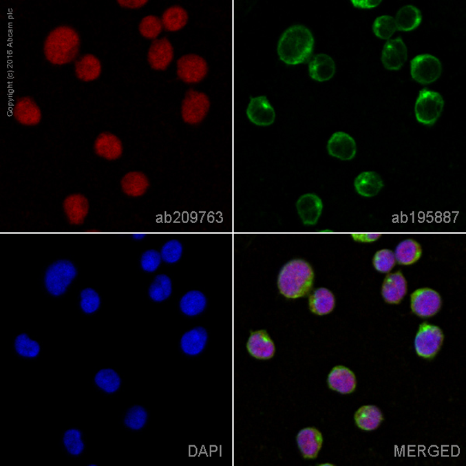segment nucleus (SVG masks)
Wrapping results in <instances>:
<instances>
[{
	"instance_id": "c03bdc74",
	"label": "nucleus",
	"mask_w": 466,
	"mask_h": 466,
	"mask_svg": "<svg viewBox=\"0 0 466 466\" xmlns=\"http://www.w3.org/2000/svg\"><path fill=\"white\" fill-rule=\"evenodd\" d=\"M161 254L155 250L145 251L141 257L142 268L147 272H154L160 267Z\"/></svg>"
},
{
	"instance_id": "79ce46f5",
	"label": "nucleus",
	"mask_w": 466,
	"mask_h": 466,
	"mask_svg": "<svg viewBox=\"0 0 466 466\" xmlns=\"http://www.w3.org/2000/svg\"><path fill=\"white\" fill-rule=\"evenodd\" d=\"M147 414L142 407L136 405L132 407L125 417V425L135 430L142 428L147 422Z\"/></svg>"
},
{
	"instance_id": "4468645a",
	"label": "nucleus",
	"mask_w": 466,
	"mask_h": 466,
	"mask_svg": "<svg viewBox=\"0 0 466 466\" xmlns=\"http://www.w3.org/2000/svg\"><path fill=\"white\" fill-rule=\"evenodd\" d=\"M13 116L23 125L34 126L41 123L42 114L40 107L30 96L18 99L13 108Z\"/></svg>"
},
{
	"instance_id": "7c9ffc66",
	"label": "nucleus",
	"mask_w": 466,
	"mask_h": 466,
	"mask_svg": "<svg viewBox=\"0 0 466 466\" xmlns=\"http://www.w3.org/2000/svg\"><path fill=\"white\" fill-rule=\"evenodd\" d=\"M421 246L414 240L403 241L398 245L395 251L396 260L402 265L413 264L421 258Z\"/></svg>"
},
{
	"instance_id": "c756f323",
	"label": "nucleus",
	"mask_w": 466,
	"mask_h": 466,
	"mask_svg": "<svg viewBox=\"0 0 466 466\" xmlns=\"http://www.w3.org/2000/svg\"><path fill=\"white\" fill-rule=\"evenodd\" d=\"M395 21L398 31L410 32L420 25L422 15L414 6H405L399 10Z\"/></svg>"
},
{
	"instance_id": "5701e85b",
	"label": "nucleus",
	"mask_w": 466,
	"mask_h": 466,
	"mask_svg": "<svg viewBox=\"0 0 466 466\" xmlns=\"http://www.w3.org/2000/svg\"><path fill=\"white\" fill-rule=\"evenodd\" d=\"M310 75L318 82L330 81L336 72V65L332 59L326 54H318L313 56L308 66Z\"/></svg>"
},
{
	"instance_id": "49530a36",
	"label": "nucleus",
	"mask_w": 466,
	"mask_h": 466,
	"mask_svg": "<svg viewBox=\"0 0 466 466\" xmlns=\"http://www.w3.org/2000/svg\"><path fill=\"white\" fill-rule=\"evenodd\" d=\"M352 237L355 241L361 242V243H372V242L377 241L381 237V235L354 233L352 235Z\"/></svg>"
},
{
	"instance_id": "c9c22d12",
	"label": "nucleus",
	"mask_w": 466,
	"mask_h": 466,
	"mask_svg": "<svg viewBox=\"0 0 466 466\" xmlns=\"http://www.w3.org/2000/svg\"><path fill=\"white\" fill-rule=\"evenodd\" d=\"M162 21L158 17L149 15L143 18L139 23V32L142 37L149 40H156L162 31Z\"/></svg>"
},
{
	"instance_id": "a211bd4d",
	"label": "nucleus",
	"mask_w": 466,
	"mask_h": 466,
	"mask_svg": "<svg viewBox=\"0 0 466 466\" xmlns=\"http://www.w3.org/2000/svg\"><path fill=\"white\" fill-rule=\"evenodd\" d=\"M407 293V282L401 272L390 274L385 277L382 294L386 302L399 304Z\"/></svg>"
},
{
	"instance_id": "bb28decb",
	"label": "nucleus",
	"mask_w": 466,
	"mask_h": 466,
	"mask_svg": "<svg viewBox=\"0 0 466 466\" xmlns=\"http://www.w3.org/2000/svg\"><path fill=\"white\" fill-rule=\"evenodd\" d=\"M310 308L312 313L324 316L329 314L335 307V298L330 290L320 288L310 296Z\"/></svg>"
},
{
	"instance_id": "de8ad7c7",
	"label": "nucleus",
	"mask_w": 466,
	"mask_h": 466,
	"mask_svg": "<svg viewBox=\"0 0 466 466\" xmlns=\"http://www.w3.org/2000/svg\"><path fill=\"white\" fill-rule=\"evenodd\" d=\"M352 3L357 8L371 9L378 7L382 1H380V0L379 1H377V0H374V1H370V0H368V1H355V0H352Z\"/></svg>"
},
{
	"instance_id": "2eb2a0df",
	"label": "nucleus",
	"mask_w": 466,
	"mask_h": 466,
	"mask_svg": "<svg viewBox=\"0 0 466 466\" xmlns=\"http://www.w3.org/2000/svg\"><path fill=\"white\" fill-rule=\"evenodd\" d=\"M296 208L302 222L307 226H313L321 215L324 205L322 200L317 195L306 193L299 198Z\"/></svg>"
},
{
	"instance_id": "f3484780",
	"label": "nucleus",
	"mask_w": 466,
	"mask_h": 466,
	"mask_svg": "<svg viewBox=\"0 0 466 466\" xmlns=\"http://www.w3.org/2000/svg\"><path fill=\"white\" fill-rule=\"evenodd\" d=\"M246 347L248 352L257 359H270L275 352L274 342L265 330L251 332Z\"/></svg>"
},
{
	"instance_id": "6ab92c4d",
	"label": "nucleus",
	"mask_w": 466,
	"mask_h": 466,
	"mask_svg": "<svg viewBox=\"0 0 466 466\" xmlns=\"http://www.w3.org/2000/svg\"><path fill=\"white\" fill-rule=\"evenodd\" d=\"M96 155L107 160L120 158L123 153V145L120 138L110 132H103L96 138L94 143Z\"/></svg>"
},
{
	"instance_id": "20e7f679",
	"label": "nucleus",
	"mask_w": 466,
	"mask_h": 466,
	"mask_svg": "<svg viewBox=\"0 0 466 466\" xmlns=\"http://www.w3.org/2000/svg\"><path fill=\"white\" fill-rule=\"evenodd\" d=\"M77 275L75 265L70 260H58L48 267L45 277L48 292L54 296L62 295Z\"/></svg>"
},
{
	"instance_id": "f704fd0d",
	"label": "nucleus",
	"mask_w": 466,
	"mask_h": 466,
	"mask_svg": "<svg viewBox=\"0 0 466 466\" xmlns=\"http://www.w3.org/2000/svg\"><path fill=\"white\" fill-rule=\"evenodd\" d=\"M396 31L395 18L391 16L379 17L374 22L373 32L381 39L389 40Z\"/></svg>"
},
{
	"instance_id": "dca6fc26",
	"label": "nucleus",
	"mask_w": 466,
	"mask_h": 466,
	"mask_svg": "<svg viewBox=\"0 0 466 466\" xmlns=\"http://www.w3.org/2000/svg\"><path fill=\"white\" fill-rule=\"evenodd\" d=\"M330 156L341 160H350L354 158L357 147L354 139L345 132H336L331 136L328 144Z\"/></svg>"
},
{
	"instance_id": "ea45409f",
	"label": "nucleus",
	"mask_w": 466,
	"mask_h": 466,
	"mask_svg": "<svg viewBox=\"0 0 466 466\" xmlns=\"http://www.w3.org/2000/svg\"><path fill=\"white\" fill-rule=\"evenodd\" d=\"M161 257L167 264L179 262L183 254V246L177 240H169L162 247Z\"/></svg>"
},
{
	"instance_id": "6e6552de",
	"label": "nucleus",
	"mask_w": 466,
	"mask_h": 466,
	"mask_svg": "<svg viewBox=\"0 0 466 466\" xmlns=\"http://www.w3.org/2000/svg\"><path fill=\"white\" fill-rule=\"evenodd\" d=\"M443 72L439 59L431 54H420L411 61V76L423 85L435 82Z\"/></svg>"
},
{
	"instance_id": "09e8293b",
	"label": "nucleus",
	"mask_w": 466,
	"mask_h": 466,
	"mask_svg": "<svg viewBox=\"0 0 466 466\" xmlns=\"http://www.w3.org/2000/svg\"><path fill=\"white\" fill-rule=\"evenodd\" d=\"M145 237V234H139L136 233L132 235V237L134 238L136 240H141Z\"/></svg>"
},
{
	"instance_id": "e433bc0d",
	"label": "nucleus",
	"mask_w": 466,
	"mask_h": 466,
	"mask_svg": "<svg viewBox=\"0 0 466 466\" xmlns=\"http://www.w3.org/2000/svg\"><path fill=\"white\" fill-rule=\"evenodd\" d=\"M95 382L105 391L114 392L119 388L120 379L118 374L112 369H103L96 374Z\"/></svg>"
},
{
	"instance_id": "9d476101",
	"label": "nucleus",
	"mask_w": 466,
	"mask_h": 466,
	"mask_svg": "<svg viewBox=\"0 0 466 466\" xmlns=\"http://www.w3.org/2000/svg\"><path fill=\"white\" fill-rule=\"evenodd\" d=\"M178 75L186 83H197L204 80L208 74V64L196 54H186L178 59Z\"/></svg>"
},
{
	"instance_id": "ddd939ff",
	"label": "nucleus",
	"mask_w": 466,
	"mask_h": 466,
	"mask_svg": "<svg viewBox=\"0 0 466 466\" xmlns=\"http://www.w3.org/2000/svg\"><path fill=\"white\" fill-rule=\"evenodd\" d=\"M246 114L251 122L259 126H269L275 120L274 108L265 96L251 98Z\"/></svg>"
},
{
	"instance_id": "58836bf2",
	"label": "nucleus",
	"mask_w": 466,
	"mask_h": 466,
	"mask_svg": "<svg viewBox=\"0 0 466 466\" xmlns=\"http://www.w3.org/2000/svg\"><path fill=\"white\" fill-rule=\"evenodd\" d=\"M395 253L390 250L379 251L373 259L375 269L382 273H389L396 264Z\"/></svg>"
},
{
	"instance_id": "aec40b11",
	"label": "nucleus",
	"mask_w": 466,
	"mask_h": 466,
	"mask_svg": "<svg viewBox=\"0 0 466 466\" xmlns=\"http://www.w3.org/2000/svg\"><path fill=\"white\" fill-rule=\"evenodd\" d=\"M63 208L72 225H82L89 213V202L81 193H74L65 199Z\"/></svg>"
},
{
	"instance_id": "72a5a7b5",
	"label": "nucleus",
	"mask_w": 466,
	"mask_h": 466,
	"mask_svg": "<svg viewBox=\"0 0 466 466\" xmlns=\"http://www.w3.org/2000/svg\"><path fill=\"white\" fill-rule=\"evenodd\" d=\"M149 293L150 298L155 301L167 299L172 294V282L166 275H157L151 284Z\"/></svg>"
},
{
	"instance_id": "4be33fe9",
	"label": "nucleus",
	"mask_w": 466,
	"mask_h": 466,
	"mask_svg": "<svg viewBox=\"0 0 466 466\" xmlns=\"http://www.w3.org/2000/svg\"><path fill=\"white\" fill-rule=\"evenodd\" d=\"M328 385L332 390L348 394L355 390V375L346 367L337 366L332 368L329 374Z\"/></svg>"
},
{
	"instance_id": "a878e982",
	"label": "nucleus",
	"mask_w": 466,
	"mask_h": 466,
	"mask_svg": "<svg viewBox=\"0 0 466 466\" xmlns=\"http://www.w3.org/2000/svg\"><path fill=\"white\" fill-rule=\"evenodd\" d=\"M208 341L207 331L202 328L193 329L181 339V348L183 352L191 356H195L202 352Z\"/></svg>"
},
{
	"instance_id": "f8f14e48",
	"label": "nucleus",
	"mask_w": 466,
	"mask_h": 466,
	"mask_svg": "<svg viewBox=\"0 0 466 466\" xmlns=\"http://www.w3.org/2000/svg\"><path fill=\"white\" fill-rule=\"evenodd\" d=\"M407 47L401 38L386 42L382 54V62L385 69L401 70L407 62Z\"/></svg>"
},
{
	"instance_id": "37998d69",
	"label": "nucleus",
	"mask_w": 466,
	"mask_h": 466,
	"mask_svg": "<svg viewBox=\"0 0 466 466\" xmlns=\"http://www.w3.org/2000/svg\"><path fill=\"white\" fill-rule=\"evenodd\" d=\"M64 444L72 455L77 456L84 449V444L81 441V433L77 430H69L64 435Z\"/></svg>"
},
{
	"instance_id": "f03ea898",
	"label": "nucleus",
	"mask_w": 466,
	"mask_h": 466,
	"mask_svg": "<svg viewBox=\"0 0 466 466\" xmlns=\"http://www.w3.org/2000/svg\"><path fill=\"white\" fill-rule=\"evenodd\" d=\"M81 47V38L74 28L60 26L54 28L45 41L44 52L48 62L64 65L75 61Z\"/></svg>"
},
{
	"instance_id": "0eeeda50",
	"label": "nucleus",
	"mask_w": 466,
	"mask_h": 466,
	"mask_svg": "<svg viewBox=\"0 0 466 466\" xmlns=\"http://www.w3.org/2000/svg\"><path fill=\"white\" fill-rule=\"evenodd\" d=\"M209 108L210 100L206 94L190 89L183 100L181 114L186 123L197 125L206 117Z\"/></svg>"
},
{
	"instance_id": "423d86ee",
	"label": "nucleus",
	"mask_w": 466,
	"mask_h": 466,
	"mask_svg": "<svg viewBox=\"0 0 466 466\" xmlns=\"http://www.w3.org/2000/svg\"><path fill=\"white\" fill-rule=\"evenodd\" d=\"M443 341V330L438 326L423 323L416 336V352L422 358L432 359L439 352Z\"/></svg>"
},
{
	"instance_id": "473e14b6",
	"label": "nucleus",
	"mask_w": 466,
	"mask_h": 466,
	"mask_svg": "<svg viewBox=\"0 0 466 466\" xmlns=\"http://www.w3.org/2000/svg\"><path fill=\"white\" fill-rule=\"evenodd\" d=\"M161 21L166 31L174 32L185 27L189 21V15L184 8L173 6L163 13Z\"/></svg>"
},
{
	"instance_id": "9b49d317",
	"label": "nucleus",
	"mask_w": 466,
	"mask_h": 466,
	"mask_svg": "<svg viewBox=\"0 0 466 466\" xmlns=\"http://www.w3.org/2000/svg\"><path fill=\"white\" fill-rule=\"evenodd\" d=\"M174 56L173 47L167 38L156 39L148 52V62L153 70L165 71L171 65Z\"/></svg>"
},
{
	"instance_id": "412c9836",
	"label": "nucleus",
	"mask_w": 466,
	"mask_h": 466,
	"mask_svg": "<svg viewBox=\"0 0 466 466\" xmlns=\"http://www.w3.org/2000/svg\"><path fill=\"white\" fill-rule=\"evenodd\" d=\"M297 443L304 458H316L322 447L323 436L316 428H305L299 433Z\"/></svg>"
},
{
	"instance_id": "1a4fd4ad",
	"label": "nucleus",
	"mask_w": 466,
	"mask_h": 466,
	"mask_svg": "<svg viewBox=\"0 0 466 466\" xmlns=\"http://www.w3.org/2000/svg\"><path fill=\"white\" fill-rule=\"evenodd\" d=\"M441 308V296L433 289L420 288L411 295V308L419 317H432L440 311Z\"/></svg>"
},
{
	"instance_id": "f257e3e1",
	"label": "nucleus",
	"mask_w": 466,
	"mask_h": 466,
	"mask_svg": "<svg viewBox=\"0 0 466 466\" xmlns=\"http://www.w3.org/2000/svg\"><path fill=\"white\" fill-rule=\"evenodd\" d=\"M314 282V272L304 260H290L282 268L277 278L280 293L288 299L304 297L310 293Z\"/></svg>"
},
{
	"instance_id": "7ed1b4c3",
	"label": "nucleus",
	"mask_w": 466,
	"mask_h": 466,
	"mask_svg": "<svg viewBox=\"0 0 466 466\" xmlns=\"http://www.w3.org/2000/svg\"><path fill=\"white\" fill-rule=\"evenodd\" d=\"M313 48L314 38L310 30L302 25H295L282 35L277 53L284 63L295 65L308 61Z\"/></svg>"
},
{
	"instance_id": "4c0bfd02",
	"label": "nucleus",
	"mask_w": 466,
	"mask_h": 466,
	"mask_svg": "<svg viewBox=\"0 0 466 466\" xmlns=\"http://www.w3.org/2000/svg\"><path fill=\"white\" fill-rule=\"evenodd\" d=\"M15 348L18 354L23 357H28V358H34L40 352L39 343L32 341L25 334L17 337Z\"/></svg>"
},
{
	"instance_id": "393cba45",
	"label": "nucleus",
	"mask_w": 466,
	"mask_h": 466,
	"mask_svg": "<svg viewBox=\"0 0 466 466\" xmlns=\"http://www.w3.org/2000/svg\"><path fill=\"white\" fill-rule=\"evenodd\" d=\"M384 186L383 180L377 173H361L354 180L355 190L360 195L372 198L377 195Z\"/></svg>"
},
{
	"instance_id": "b1692460",
	"label": "nucleus",
	"mask_w": 466,
	"mask_h": 466,
	"mask_svg": "<svg viewBox=\"0 0 466 466\" xmlns=\"http://www.w3.org/2000/svg\"><path fill=\"white\" fill-rule=\"evenodd\" d=\"M102 72L101 63L92 54H87L75 63L76 76L83 82H92L100 77Z\"/></svg>"
},
{
	"instance_id": "39448f33",
	"label": "nucleus",
	"mask_w": 466,
	"mask_h": 466,
	"mask_svg": "<svg viewBox=\"0 0 466 466\" xmlns=\"http://www.w3.org/2000/svg\"><path fill=\"white\" fill-rule=\"evenodd\" d=\"M445 100L437 92L423 89L416 102V118L425 125H433L443 112Z\"/></svg>"
},
{
	"instance_id": "c85d7f7f",
	"label": "nucleus",
	"mask_w": 466,
	"mask_h": 466,
	"mask_svg": "<svg viewBox=\"0 0 466 466\" xmlns=\"http://www.w3.org/2000/svg\"><path fill=\"white\" fill-rule=\"evenodd\" d=\"M120 184L127 195L135 198L142 196L149 187L148 178L143 173L138 171L125 174Z\"/></svg>"
},
{
	"instance_id": "cd10ccee",
	"label": "nucleus",
	"mask_w": 466,
	"mask_h": 466,
	"mask_svg": "<svg viewBox=\"0 0 466 466\" xmlns=\"http://www.w3.org/2000/svg\"><path fill=\"white\" fill-rule=\"evenodd\" d=\"M357 426L364 431H374L383 421L381 410L375 405H363L354 415Z\"/></svg>"
},
{
	"instance_id": "a19ab883",
	"label": "nucleus",
	"mask_w": 466,
	"mask_h": 466,
	"mask_svg": "<svg viewBox=\"0 0 466 466\" xmlns=\"http://www.w3.org/2000/svg\"><path fill=\"white\" fill-rule=\"evenodd\" d=\"M81 305L82 310L86 313L96 312L98 310L100 305V299L98 293L93 288L83 290Z\"/></svg>"
},
{
	"instance_id": "a18cd8bd",
	"label": "nucleus",
	"mask_w": 466,
	"mask_h": 466,
	"mask_svg": "<svg viewBox=\"0 0 466 466\" xmlns=\"http://www.w3.org/2000/svg\"><path fill=\"white\" fill-rule=\"evenodd\" d=\"M147 3V0H118V1L120 7L131 10L142 8Z\"/></svg>"
},
{
	"instance_id": "2f4dec72",
	"label": "nucleus",
	"mask_w": 466,
	"mask_h": 466,
	"mask_svg": "<svg viewBox=\"0 0 466 466\" xmlns=\"http://www.w3.org/2000/svg\"><path fill=\"white\" fill-rule=\"evenodd\" d=\"M207 305L204 295L198 290H191L181 299L180 307L187 316L195 317L202 313Z\"/></svg>"
}]
</instances>
